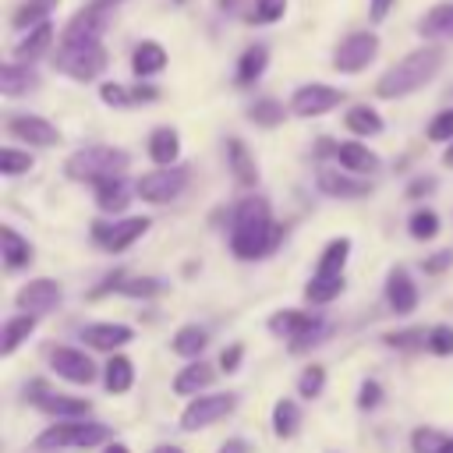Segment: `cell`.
<instances>
[{
    "mask_svg": "<svg viewBox=\"0 0 453 453\" xmlns=\"http://www.w3.org/2000/svg\"><path fill=\"white\" fill-rule=\"evenodd\" d=\"M340 290H343V276H326V273H315V276H311V283L304 287V297H308L311 304H326V301H333Z\"/></svg>",
    "mask_w": 453,
    "mask_h": 453,
    "instance_id": "cell-35",
    "label": "cell"
},
{
    "mask_svg": "<svg viewBox=\"0 0 453 453\" xmlns=\"http://www.w3.org/2000/svg\"><path fill=\"white\" fill-rule=\"evenodd\" d=\"M343 124L354 131V134H361V138H372V134H382V117L372 110V106H350L347 110V117H343Z\"/></svg>",
    "mask_w": 453,
    "mask_h": 453,
    "instance_id": "cell-31",
    "label": "cell"
},
{
    "mask_svg": "<svg viewBox=\"0 0 453 453\" xmlns=\"http://www.w3.org/2000/svg\"><path fill=\"white\" fill-rule=\"evenodd\" d=\"M322 386H326V368H322V365H308V368L301 372V379H297V393H301L304 400H315V396L322 393Z\"/></svg>",
    "mask_w": 453,
    "mask_h": 453,
    "instance_id": "cell-43",
    "label": "cell"
},
{
    "mask_svg": "<svg viewBox=\"0 0 453 453\" xmlns=\"http://www.w3.org/2000/svg\"><path fill=\"white\" fill-rule=\"evenodd\" d=\"M386 301H389V308H393L396 315L414 311V304H418V287L411 283L407 269H393V273L386 276Z\"/></svg>",
    "mask_w": 453,
    "mask_h": 453,
    "instance_id": "cell-20",
    "label": "cell"
},
{
    "mask_svg": "<svg viewBox=\"0 0 453 453\" xmlns=\"http://www.w3.org/2000/svg\"><path fill=\"white\" fill-rule=\"evenodd\" d=\"M120 290L124 294H134V297H149V294H156L159 290V280H131V283H120Z\"/></svg>",
    "mask_w": 453,
    "mask_h": 453,
    "instance_id": "cell-50",
    "label": "cell"
},
{
    "mask_svg": "<svg viewBox=\"0 0 453 453\" xmlns=\"http://www.w3.org/2000/svg\"><path fill=\"white\" fill-rule=\"evenodd\" d=\"M110 439V428L99 425V421H81V418H64L60 425H50L35 446L39 449H64V446H96Z\"/></svg>",
    "mask_w": 453,
    "mask_h": 453,
    "instance_id": "cell-5",
    "label": "cell"
},
{
    "mask_svg": "<svg viewBox=\"0 0 453 453\" xmlns=\"http://www.w3.org/2000/svg\"><path fill=\"white\" fill-rule=\"evenodd\" d=\"M35 85H39V78H35L32 64L14 60V64H4V67H0V92H4V96H21V92H28V88H35Z\"/></svg>",
    "mask_w": 453,
    "mask_h": 453,
    "instance_id": "cell-27",
    "label": "cell"
},
{
    "mask_svg": "<svg viewBox=\"0 0 453 453\" xmlns=\"http://www.w3.org/2000/svg\"><path fill=\"white\" fill-rule=\"evenodd\" d=\"M414 32H418L425 42H449V39H453V0L432 4V7L414 21Z\"/></svg>",
    "mask_w": 453,
    "mask_h": 453,
    "instance_id": "cell-16",
    "label": "cell"
},
{
    "mask_svg": "<svg viewBox=\"0 0 453 453\" xmlns=\"http://www.w3.org/2000/svg\"><path fill=\"white\" fill-rule=\"evenodd\" d=\"M209 382H212V368L202 365V361H195V365H188V368L177 372V379H173V393H177V396H195V393L205 389Z\"/></svg>",
    "mask_w": 453,
    "mask_h": 453,
    "instance_id": "cell-30",
    "label": "cell"
},
{
    "mask_svg": "<svg viewBox=\"0 0 453 453\" xmlns=\"http://www.w3.org/2000/svg\"><path fill=\"white\" fill-rule=\"evenodd\" d=\"M131 382H134V365L127 361V357H110L106 361V389L110 393H127L131 389Z\"/></svg>",
    "mask_w": 453,
    "mask_h": 453,
    "instance_id": "cell-36",
    "label": "cell"
},
{
    "mask_svg": "<svg viewBox=\"0 0 453 453\" xmlns=\"http://www.w3.org/2000/svg\"><path fill=\"white\" fill-rule=\"evenodd\" d=\"M149 156H152V163H159V166L177 163V156H180V134H177L173 127H156V131L149 134Z\"/></svg>",
    "mask_w": 453,
    "mask_h": 453,
    "instance_id": "cell-28",
    "label": "cell"
},
{
    "mask_svg": "<svg viewBox=\"0 0 453 453\" xmlns=\"http://www.w3.org/2000/svg\"><path fill=\"white\" fill-rule=\"evenodd\" d=\"M216 4H219V11H237L244 0H216Z\"/></svg>",
    "mask_w": 453,
    "mask_h": 453,
    "instance_id": "cell-57",
    "label": "cell"
},
{
    "mask_svg": "<svg viewBox=\"0 0 453 453\" xmlns=\"http://www.w3.org/2000/svg\"><path fill=\"white\" fill-rule=\"evenodd\" d=\"M149 230V219L145 216H131V219H124V223H103V219H96L92 223V237L106 248V251H124V248H131L142 234Z\"/></svg>",
    "mask_w": 453,
    "mask_h": 453,
    "instance_id": "cell-12",
    "label": "cell"
},
{
    "mask_svg": "<svg viewBox=\"0 0 453 453\" xmlns=\"http://www.w3.org/2000/svg\"><path fill=\"white\" fill-rule=\"evenodd\" d=\"M32 329H35V315H14V319H7L4 322V340H0V354L7 357V354H14L28 336H32Z\"/></svg>",
    "mask_w": 453,
    "mask_h": 453,
    "instance_id": "cell-29",
    "label": "cell"
},
{
    "mask_svg": "<svg viewBox=\"0 0 453 453\" xmlns=\"http://www.w3.org/2000/svg\"><path fill=\"white\" fill-rule=\"evenodd\" d=\"M336 159L350 173H375L379 170V156L361 142H340L336 145Z\"/></svg>",
    "mask_w": 453,
    "mask_h": 453,
    "instance_id": "cell-25",
    "label": "cell"
},
{
    "mask_svg": "<svg viewBox=\"0 0 453 453\" xmlns=\"http://www.w3.org/2000/svg\"><path fill=\"white\" fill-rule=\"evenodd\" d=\"M163 67H166V50H163V42L142 39V42L134 46V53H131V71H134L138 78H152V74H159Z\"/></svg>",
    "mask_w": 453,
    "mask_h": 453,
    "instance_id": "cell-24",
    "label": "cell"
},
{
    "mask_svg": "<svg viewBox=\"0 0 453 453\" xmlns=\"http://www.w3.org/2000/svg\"><path fill=\"white\" fill-rule=\"evenodd\" d=\"M99 96H103V103H106V106H117V110L131 106V88H124V85H117V81H103Z\"/></svg>",
    "mask_w": 453,
    "mask_h": 453,
    "instance_id": "cell-47",
    "label": "cell"
},
{
    "mask_svg": "<svg viewBox=\"0 0 453 453\" xmlns=\"http://www.w3.org/2000/svg\"><path fill=\"white\" fill-rule=\"evenodd\" d=\"M7 134H14L18 142H28L35 149H50V145L60 142V131L46 117H35V113H14V117H7Z\"/></svg>",
    "mask_w": 453,
    "mask_h": 453,
    "instance_id": "cell-13",
    "label": "cell"
},
{
    "mask_svg": "<svg viewBox=\"0 0 453 453\" xmlns=\"http://www.w3.org/2000/svg\"><path fill=\"white\" fill-rule=\"evenodd\" d=\"M393 4H396V0H368V18H372V25H382V21L389 18Z\"/></svg>",
    "mask_w": 453,
    "mask_h": 453,
    "instance_id": "cell-52",
    "label": "cell"
},
{
    "mask_svg": "<svg viewBox=\"0 0 453 453\" xmlns=\"http://www.w3.org/2000/svg\"><path fill=\"white\" fill-rule=\"evenodd\" d=\"M127 166H131V156L113 145H85L74 156H67V163H64L71 180H88V184H96L103 177H120Z\"/></svg>",
    "mask_w": 453,
    "mask_h": 453,
    "instance_id": "cell-3",
    "label": "cell"
},
{
    "mask_svg": "<svg viewBox=\"0 0 453 453\" xmlns=\"http://www.w3.org/2000/svg\"><path fill=\"white\" fill-rule=\"evenodd\" d=\"M53 64L60 74H67L74 81H96L106 71L110 57H106L103 42H81V46H57Z\"/></svg>",
    "mask_w": 453,
    "mask_h": 453,
    "instance_id": "cell-4",
    "label": "cell"
},
{
    "mask_svg": "<svg viewBox=\"0 0 453 453\" xmlns=\"http://www.w3.org/2000/svg\"><path fill=\"white\" fill-rule=\"evenodd\" d=\"M407 230H411L414 241H432V237L439 234V216H435L432 209H418V212L411 216Z\"/></svg>",
    "mask_w": 453,
    "mask_h": 453,
    "instance_id": "cell-42",
    "label": "cell"
},
{
    "mask_svg": "<svg viewBox=\"0 0 453 453\" xmlns=\"http://www.w3.org/2000/svg\"><path fill=\"white\" fill-rule=\"evenodd\" d=\"M297 425H301L297 403H294V400H280V403L273 407V432H276L280 439H290V435L297 432Z\"/></svg>",
    "mask_w": 453,
    "mask_h": 453,
    "instance_id": "cell-38",
    "label": "cell"
},
{
    "mask_svg": "<svg viewBox=\"0 0 453 453\" xmlns=\"http://www.w3.org/2000/svg\"><path fill=\"white\" fill-rule=\"evenodd\" d=\"M205 343H209V336H205L202 326H180L173 333V340H170L173 354H180V357H198L205 350Z\"/></svg>",
    "mask_w": 453,
    "mask_h": 453,
    "instance_id": "cell-33",
    "label": "cell"
},
{
    "mask_svg": "<svg viewBox=\"0 0 453 453\" xmlns=\"http://www.w3.org/2000/svg\"><path fill=\"white\" fill-rule=\"evenodd\" d=\"M159 99V88L156 85H134L131 88V106H138V103H156Z\"/></svg>",
    "mask_w": 453,
    "mask_h": 453,
    "instance_id": "cell-53",
    "label": "cell"
},
{
    "mask_svg": "<svg viewBox=\"0 0 453 453\" xmlns=\"http://www.w3.org/2000/svg\"><path fill=\"white\" fill-rule=\"evenodd\" d=\"M60 297H64L60 283L42 276V280L25 283V287L14 294V304H18L21 311H28V315H46V311H53V308L60 304Z\"/></svg>",
    "mask_w": 453,
    "mask_h": 453,
    "instance_id": "cell-14",
    "label": "cell"
},
{
    "mask_svg": "<svg viewBox=\"0 0 453 453\" xmlns=\"http://www.w3.org/2000/svg\"><path fill=\"white\" fill-rule=\"evenodd\" d=\"M375 57H379V35L368 32V28H361V32H350V35H343V39L336 42V50H333V67H336L340 74H361Z\"/></svg>",
    "mask_w": 453,
    "mask_h": 453,
    "instance_id": "cell-6",
    "label": "cell"
},
{
    "mask_svg": "<svg viewBox=\"0 0 453 453\" xmlns=\"http://www.w3.org/2000/svg\"><path fill=\"white\" fill-rule=\"evenodd\" d=\"M315 180H319V188H322L329 198H365V195L372 191V184H368L361 173L333 170V166H319Z\"/></svg>",
    "mask_w": 453,
    "mask_h": 453,
    "instance_id": "cell-15",
    "label": "cell"
},
{
    "mask_svg": "<svg viewBox=\"0 0 453 453\" xmlns=\"http://www.w3.org/2000/svg\"><path fill=\"white\" fill-rule=\"evenodd\" d=\"M241 354H244V347H241V343H230V347L219 354V368H223V372H237Z\"/></svg>",
    "mask_w": 453,
    "mask_h": 453,
    "instance_id": "cell-51",
    "label": "cell"
},
{
    "mask_svg": "<svg viewBox=\"0 0 453 453\" xmlns=\"http://www.w3.org/2000/svg\"><path fill=\"white\" fill-rule=\"evenodd\" d=\"M343 99H347L343 88H333L326 81H304L290 96V113L294 117H322L329 110H336Z\"/></svg>",
    "mask_w": 453,
    "mask_h": 453,
    "instance_id": "cell-10",
    "label": "cell"
},
{
    "mask_svg": "<svg viewBox=\"0 0 453 453\" xmlns=\"http://www.w3.org/2000/svg\"><path fill=\"white\" fill-rule=\"evenodd\" d=\"M226 163H230V173L241 188L258 184V163H255V156L248 152V145L241 138H226Z\"/></svg>",
    "mask_w": 453,
    "mask_h": 453,
    "instance_id": "cell-19",
    "label": "cell"
},
{
    "mask_svg": "<svg viewBox=\"0 0 453 453\" xmlns=\"http://www.w3.org/2000/svg\"><path fill=\"white\" fill-rule=\"evenodd\" d=\"M110 25V7L106 4H88L78 14H71V21L60 32L57 46H81V42H99L103 32Z\"/></svg>",
    "mask_w": 453,
    "mask_h": 453,
    "instance_id": "cell-9",
    "label": "cell"
},
{
    "mask_svg": "<svg viewBox=\"0 0 453 453\" xmlns=\"http://www.w3.org/2000/svg\"><path fill=\"white\" fill-rule=\"evenodd\" d=\"M152 453H184V449H180V446H156Z\"/></svg>",
    "mask_w": 453,
    "mask_h": 453,
    "instance_id": "cell-59",
    "label": "cell"
},
{
    "mask_svg": "<svg viewBox=\"0 0 453 453\" xmlns=\"http://www.w3.org/2000/svg\"><path fill=\"white\" fill-rule=\"evenodd\" d=\"M428 138H432V142H453V110H442V113L432 117Z\"/></svg>",
    "mask_w": 453,
    "mask_h": 453,
    "instance_id": "cell-46",
    "label": "cell"
},
{
    "mask_svg": "<svg viewBox=\"0 0 453 453\" xmlns=\"http://www.w3.org/2000/svg\"><path fill=\"white\" fill-rule=\"evenodd\" d=\"M432 188H435V180H432V177H418V180L407 188V195H411V198H418V195H428Z\"/></svg>",
    "mask_w": 453,
    "mask_h": 453,
    "instance_id": "cell-55",
    "label": "cell"
},
{
    "mask_svg": "<svg viewBox=\"0 0 453 453\" xmlns=\"http://www.w3.org/2000/svg\"><path fill=\"white\" fill-rule=\"evenodd\" d=\"M50 7H53V0H25V4L18 7V14L11 18V25H14V28H32V25H39V21H50V18H46Z\"/></svg>",
    "mask_w": 453,
    "mask_h": 453,
    "instance_id": "cell-39",
    "label": "cell"
},
{
    "mask_svg": "<svg viewBox=\"0 0 453 453\" xmlns=\"http://www.w3.org/2000/svg\"><path fill=\"white\" fill-rule=\"evenodd\" d=\"M287 14V0H255L251 14H244L248 25H276Z\"/></svg>",
    "mask_w": 453,
    "mask_h": 453,
    "instance_id": "cell-40",
    "label": "cell"
},
{
    "mask_svg": "<svg viewBox=\"0 0 453 453\" xmlns=\"http://www.w3.org/2000/svg\"><path fill=\"white\" fill-rule=\"evenodd\" d=\"M81 340L96 350H117L131 340V329L120 326V322H96V326H85L81 329Z\"/></svg>",
    "mask_w": 453,
    "mask_h": 453,
    "instance_id": "cell-23",
    "label": "cell"
},
{
    "mask_svg": "<svg viewBox=\"0 0 453 453\" xmlns=\"http://www.w3.org/2000/svg\"><path fill=\"white\" fill-rule=\"evenodd\" d=\"M280 241V226L269 216V202L265 198H244L234 209V226H230V248L237 258H262L265 251H273Z\"/></svg>",
    "mask_w": 453,
    "mask_h": 453,
    "instance_id": "cell-2",
    "label": "cell"
},
{
    "mask_svg": "<svg viewBox=\"0 0 453 453\" xmlns=\"http://www.w3.org/2000/svg\"><path fill=\"white\" fill-rule=\"evenodd\" d=\"M269 329L283 340H290V350H304L308 343H319V333H322V319L311 315V311H297V308H287V311H276L269 319Z\"/></svg>",
    "mask_w": 453,
    "mask_h": 453,
    "instance_id": "cell-8",
    "label": "cell"
},
{
    "mask_svg": "<svg viewBox=\"0 0 453 453\" xmlns=\"http://www.w3.org/2000/svg\"><path fill=\"white\" fill-rule=\"evenodd\" d=\"M50 361H53V372H57L60 379H67V382H81V386H88V382L96 379V365L88 361L85 350L57 347V350L50 354Z\"/></svg>",
    "mask_w": 453,
    "mask_h": 453,
    "instance_id": "cell-17",
    "label": "cell"
},
{
    "mask_svg": "<svg viewBox=\"0 0 453 453\" xmlns=\"http://www.w3.org/2000/svg\"><path fill=\"white\" fill-rule=\"evenodd\" d=\"M428 347L435 354H453V326H435L428 329Z\"/></svg>",
    "mask_w": 453,
    "mask_h": 453,
    "instance_id": "cell-48",
    "label": "cell"
},
{
    "mask_svg": "<svg viewBox=\"0 0 453 453\" xmlns=\"http://www.w3.org/2000/svg\"><path fill=\"white\" fill-rule=\"evenodd\" d=\"M32 403L39 407V411H46V414H53V418H85L88 411H92V403L88 400H78V396H64V393H50V389H42V386H32Z\"/></svg>",
    "mask_w": 453,
    "mask_h": 453,
    "instance_id": "cell-18",
    "label": "cell"
},
{
    "mask_svg": "<svg viewBox=\"0 0 453 453\" xmlns=\"http://www.w3.org/2000/svg\"><path fill=\"white\" fill-rule=\"evenodd\" d=\"M248 117H251L258 127H276V124H283V106H280L276 99H255V103L248 106Z\"/></svg>",
    "mask_w": 453,
    "mask_h": 453,
    "instance_id": "cell-41",
    "label": "cell"
},
{
    "mask_svg": "<svg viewBox=\"0 0 453 453\" xmlns=\"http://www.w3.org/2000/svg\"><path fill=\"white\" fill-rule=\"evenodd\" d=\"M265 67H269V46H265V42H251V46L237 57V74H234V81H237L241 88H248V85H255V81L265 74Z\"/></svg>",
    "mask_w": 453,
    "mask_h": 453,
    "instance_id": "cell-21",
    "label": "cell"
},
{
    "mask_svg": "<svg viewBox=\"0 0 453 453\" xmlns=\"http://www.w3.org/2000/svg\"><path fill=\"white\" fill-rule=\"evenodd\" d=\"M442 163H446V166H453V145L446 149V156H442Z\"/></svg>",
    "mask_w": 453,
    "mask_h": 453,
    "instance_id": "cell-60",
    "label": "cell"
},
{
    "mask_svg": "<svg viewBox=\"0 0 453 453\" xmlns=\"http://www.w3.org/2000/svg\"><path fill=\"white\" fill-rule=\"evenodd\" d=\"M382 340H386L389 347L411 350V347H421V343H428V333H425V329H400V333H386Z\"/></svg>",
    "mask_w": 453,
    "mask_h": 453,
    "instance_id": "cell-45",
    "label": "cell"
},
{
    "mask_svg": "<svg viewBox=\"0 0 453 453\" xmlns=\"http://www.w3.org/2000/svg\"><path fill=\"white\" fill-rule=\"evenodd\" d=\"M184 188H188V166H177V163L159 166V170H149V173H142L138 184H134L138 198H145V202H152V205L173 202Z\"/></svg>",
    "mask_w": 453,
    "mask_h": 453,
    "instance_id": "cell-7",
    "label": "cell"
},
{
    "mask_svg": "<svg viewBox=\"0 0 453 453\" xmlns=\"http://www.w3.org/2000/svg\"><path fill=\"white\" fill-rule=\"evenodd\" d=\"M0 237H4V262H7V269H21V265L32 262V248H28V241L14 226H4Z\"/></svg>",
    "mask_w": 453,
    "mask_h": 453,
    "instance_id": "cell-32",
    "label": "cell"
},
{
    "mask_svg": "<svg viewBox=\"0 0 453 453\" xmlns=\"http://www.w3.org/2000/svg\"><path fill=\"white\" fill-rule=\"evenodd\" d=\"M50 46H53V25H50V21H39V25H32L28 35L14 46V60L35 64L42 53H50Z\"/></svg>",
    "mask_w": 453,
    "mask_h": 453,
    "instance_id": "cell-22",
    "label": "cell"
},
{
    "mask_svg": "<svg viewBox=\"0 0 453 453\" xmlns=\"http://www.w3.org/2000/svg\"><path fill=\"white\" fill-rule=\"evenodd\" d=\"M442 60H446L442 57V46H435V42L411 50L389 71H382V78L375 81V96L379 99H407V96L421 92L442 71Z\"/></svg>",
    "mask_w": 453,
    "mask_h": 453,
    "instance_id": "cell-1",
    "label": "cell"
},
{
    "mask_svg": "<svg viewBox=\"0 0 453 453\" xmlns=\"http://www.w3.org/2000/svg\"><path fill=\"white\" fill-rule=\"evenodd\" d=\"M411 446H414V453H453V439L435 428H414Z\"/></svg>",
    "mask_w": 453,
    "mask_h": 453,
    "instance_id": "cell-37",
    "label": "cell"
},
{
    "mask_svg": "<svg viewBox=\"0 0 453 453\" xmlns=\"http://www.w3.org/2000/svg\"><path fill=\"white\" fill-rule=\"evenodd\" d=\"M219 453H248V442H244V439H226V442L219 446Z\"/></svg>",
    "mask_w": 453,
    "mask_h": 453,
    "instance_id": "cell-56",
    "label": "cell"
},
{
    "mask_svg": "<svg viewBox=\"0 0 453 453\" xmlns=\"http://www.w3.org/2000/svg\"><path fill=\"white\" fill-rule=\"evenodd\" d=\"M379 400H382V386H379L375 379L361 382V389H357V407H361V411H372V407H379Z\"/></svg>",
    "mask_w": 453,
    "mask_h": 453,
    "instance_id": "cell-49",
    "label": "cell"
},
{
    "mask_svg": "<svg viewBox=\"0 0 453 453\" xmlns=\"http://www.w3.org/2000/svg\"><path fill=\"white\" fill-rule=\"evenodd\" d=\"M449 262H453V255H449V251H435V258H428V262H425V273H442Z\"/></svg>",
    "mask_w": 453,
    "mask_h": 453,
    "instance_id": "cell-54",
    "label": "cell"
},
{
    "mask_svg": "<svg viewBox=\"0 0 453 453\" xmlns=\"http://www.w3.org/2000/svg\"><path fill=\"white\" fill-rule=\"evenodd\" d=\"M96 188V205L103 209V212H124L127 209V184H124V173L120 177H103V180H96L92 184Z\"/></svg>",
    "mask_w": 453,
    "mask_h": 453,
    "instance_id": "cell-26",
    "label": "cell"
},
{
    "mask_svg": "<svg viewBox=\"0 0 453 453\" xmlns=\"http://www.w3.org/2000/svg\"><path fill=\"white\" fill-rule=\"evenodd\" d=\"M347 255H350V241H347V237L329 241V244H326V251H322V258H319V269H315V273H326V276H343Z\"/></svg>",
    "mask_w": 453,
    "mask_h": 453,
    "instance_id": "cell-34",
    "label": "cell"
},
{
    "mask_svg": "<svg viewBox=\"0 0 453 453\" xmlns=\"http://www.w3.org/2000/svg\"><path fill=\"white\" fill-rule=\"evenodd\" d=\"M103 453H131V449H127V446H124V442H113V446H106V449H103Z\"/></svg>",
    "mask_w": 453,
    "mask_h": 453,
    "instance_id": "cell-58",
    "label": "cell"
},
{
    "mask_svg": "<svg viewBox=\"0 0 453 453\" xmlns=\"http://www.w3.org/2000/svg\"><path fill=\"white\" fill-rule=\"evenodd\" d=\"M234 407H237V396H234V393H209V396H195V400L184 407V414H180V428H184V432L209 428V425H216L219 418H226Z\"/></svg>",
    "mask_w": 453,
    "mask_h": 453,
    "instance_id": "cell-11",
    "label": "cell"
},
{
    "mask_svg": "<svg viewBox=\"0 0 453 453\" xmlns=\"http://www.w3.org/2000/svg\"><path fill=\"white\" fill-rule=\"evenodd\" d=\"M32 156L28 152H18V149H0V170L7 177H18V173H28L32 170Z\"/></svg>",
    "mask_w": 453,
    "mask_h": 453,
    "instance_id": "cell-44",
    "label": "cell"
}]
</instances>
